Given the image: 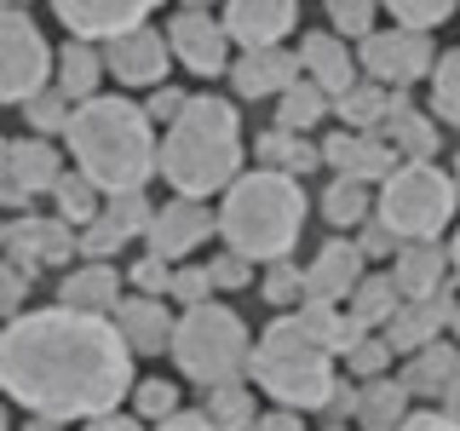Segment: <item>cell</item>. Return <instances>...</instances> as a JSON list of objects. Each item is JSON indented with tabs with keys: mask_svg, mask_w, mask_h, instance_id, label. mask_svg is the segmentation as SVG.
Segmentation results:
<instances>
[{
	"mask_svg": "<svg viewBox=\"0 0 460 431\" xmlns=\"http://www.w3.org/2000/svg\"><path fill=\"white\" fill-rule=\"evenodd\" d=\"M23 299H29V277L18 265H12L6 253H0V316H18L23 311Z\"/></svg>",
	"mask_w": 460,
	"mask_h": 431,
	"instance_id": "48",
	"label": "cell"
},
{
	"mask_svg": "<svg viewBox=\"0 0 460 431\" xmlns=\"http://www.w3.org/2000/svg\"><path fill=\"white\" fill-rule=\"evenodd\" d=\"M397 242H402V236L380 219V213H368V219L357 224V248H363V259H392V253H397Z\"/></svg>",
	"mask_w": 460,
	"mask_h": 431,
	"instance_id": "47",
	"label": "cell"
},
{
	"mask_svg": "<svg viewBox=\"0 0 460 431\" xmlns=\"http://www.w3.org/2000/svg\"><path fill=\"white\" fill-rule=\"evenodd\" d=\"M98 196H104V190H98L81 167L64 172V179L52 184V207H58V219H69V224H86V219H93V213H98Z\"/></svg>",
	"mask_w": 460,
	"mask_h": 431,
	"instance_id": "36",
	"label": "cell"
},
{
	"mask_svg": "<svg viewBox=\"0 0 460 431\" xmlns=\"http://www.w3.org/2000/svg\"><path fill=\"white\" fill-rule=\"evenodd\" d=\"M213 282H208V265H172L167 277V299L172 305H196V299H208Z\"/></svg>",
	"mask_w": 460,
	"mask_h": 431,
	"instance_id": "46",
	"label": "cell"
},
{
	"mask_svg": "<svg viewBox=\"0 0 460 431\" xmlns=\"http://www.w3.org/2000/svg\"><path fill=\"white\" fill-rule=\"evenodd\" d=\"M162 426H167V431H201V426H213V420H208V409H184V402H179V409H172Z\"/></svg>",
	"mask_w": 460,
	"mask_h": 431,
	"instance_id": "51",
	"label": "cell"
},
{
	"mask_svg": "<svg viewBox=\"0 0 460 431\" xmlns=\"http://www.w3.org/2000/svg\"><path fill=\"white\" fill-rule=\"evenodd\" d=\"M305 213H311V201H305L294 172L253 167V172H236V179L225 184L219 236H225V248L248 253L253 265H270V259H288L299 248Z\"/></svg>",
	"mask_w": 460,
	"mask_h": 431,
	"instance_id": "4",
	"label": "cell"
},
{
	"mask_svg": "<svg viewBox=\"0 0 460 431\" xmlns=\"http://www.w3.org/2000/svg\"><path fill=\"white\" fill-rule=\"evenodd\" d=\"M449 270H455V282H460V224H455V236H449Z\"/></svg>",
	"mask_w": 460,
	"mask_h": 431,
	"instance_id": "53",
	"label": "cell"
},
{
	"mask_svg": "<svg viewBox=\"0 0 460 431\" xmlns=\"http://www.w3.org/2000/svg\"><path fill=\"white\" fill-rule=\"evenodd\" d=\"M208 282H213V294H236V287L253 282V259L236 253V248H225L219 259H208Z\"/></svg>",
	"mask_w": 460,
	"mask_h": 431,
	"instance_id": "45",
	"label": "cell"
},
{
	"mask_svg": "<svg viewBox=\"0 0 460 431\" xmlns=\"http://www.w3.org/2000/svg\"><path fill=\"white\" fill-rule=\"evenodd\" d=\"M127 397H133V414H138V420H155V426L179 409V385H172V380H144L138 391H127Z\"/></svg>",
	"mask_w": 460,
	"mask_h": 431,
	"instance_id": "44",
	"label": "cell"
},
{
	"mask_svg": "<svg viewBox=\"0 0 460 431\" xmlns=\"http://www.w3.org/2000/svg\"><path fill=\"white\" fill-rule=\"evenodd\" d=\"M167 356L179 363L184 380L208 391V385H219V380H242V374H248L253 334L236 311L208 294V299H196V305H184V316H172Z\"/></svg>",
	"mask_w": 460,
	"mask_h": 431,
	"instance_id": "6",
	"label": "cell"
},
{
	"mask_svg": "<svg viewBox=\"0 0 460 431\" xmlns=\"http://www.w3.org/2000/svg\"><path fill=\"white\" fill-rule=\"evenodd\" d=\"M179 110H184V86H172V81H155L150 92H144V115H150V121H172Z\"/></svg>",
	"mask_w": 460,
	"mask_h": 431,
	"instance_id": "50",
	"label": "cell"
},
{
	"mask_svg": "<svg viewBox=\"0 0 460 431\" xmlns=\"http://www.w3.org/2000/svg\"><path fill=\"white\" fill-rule=\"evenodd\" d=\"M0 253H6L23 277H40L47 265L75 259V224H69V219H47V213H29L23 207L18 219L6 224V236H0Z\"/></svg>",
	"mask_w": 460,
	"mask_h": 431,
	"instance_id": "12",
	"label": "cell"
},
{
	"mask_svg": "<svg viewBox=\"0 0 460 431\" xmlns=\"http://www.w3.org/2000/svg\"><path fill=\"white\" fill-rule=\"evenodd\" d=\"M6 179L18 184L23 196H52V184L64 179V155L52 150V138L29 133V138L12 144V167H6Z\"/></svg>",
	"mask_w": 460,
	"mask_h": 431,
	"instance_id": "25",
	"label": "cell"
},
{
	"mask_svg": "<svg viewBox=\"0 0 460 431\" xmlns=\"http://www.w3.org/2000/svg\"><path fill=\"white\" fill-rule=\"evenodd\" d=\"M253 155H259V167H282V172H311V167H323V144H305V133H294V127H265L253 144Z\"/></svg>",
	"mask_w": 460,
	"mask_h": 431,
	"instance_id": "30",
	"label": "cell"
},
{
	"mask_svg": "<svg viewBox=\"0 0 460 431\" xmlns=\"http://www.w3.org/2000/svg\"><path fill=\"white\" fill-rule=\"evenodd\" d=\"M438 402H443V409H449L455 420H460V368L449 374V380H443V391H438Z\"/></svg>",
	"mask_w": 460,
	"mask_h": 431,
	"instance_id": "52",
	"label": "cell"
},
{
	"mask_svg": "<svg viewBox=\"0 0 460 431\" xmlns=\"http://www.w3.org/2000/svg\"><path fill=\"white\" fill-rule=\"evenodd\" d=\"M155 172L172 184V196H225V184L242 172V115L219 92L184 98V110L167 121L155 144Z\"/></svg>",
	"mask_w": 460,
	"mask_h": 431,
	"instance_id": "3",
	"label": "cell"
},
{
	"mask_svg": "<svg viewBox=\"0 0 460 431\" xmlns=\"http://www.w3.org/2000/svg\"><path fill=\"white\" fill-rule=\"evenodd\" d=\"M0 6H29V0H0Z\"/></svg>",
	"mask_w": 460,
	"mask_h": 431,
	"instance_id": "59",
	"label": "cell"
},
{
	"mask_svg": "<svg viewBox=\"0 0 460 431\" xmlns=\"http://www.w3.org/2000/svg\"><path fill=\"white\" fill-rule=\"evenodd\" d=\"M167 277H172V265L162 253H144L133 270H127V282L138 287V294H167Z\"/></svg>",
	"mask_w": 460,
	"mask_h": 431,
	"instance_id": "49",
	"label": "cell"
},
{
	"mask_svg": "<svg viewBox=\"0 0 460 431\" xmlns=\"http://www.w3.org/2000/svg\"><path fill=\"white\" fill-rule=\"evenodd\" d=\"M380 12H392L409 29H443L460 12V0H380Z\"/></svg>",
	"mask_w": 460,
	"mask_h": 431,
	"instance_id": "41",
	"label": "cell"
},
{
	"mask_svg": "<svg viewBox=\"0 0 460 431\" xmlns=\"http://www.w3.org/2000/svg\"><path fill=\"white\" fill-rule=\"evenodd\" d=\"M52 18L69 29V35L81 40H110L121 35V29H138L150 23L155 6H167V0H47Z\"/></svg>",
	"mask_w": 460,
	"mask_h": 431,
	"instance_id": "14",
	"label": "cell"
},
{
	"mask_svg": "<svg viewBox=\"0 0 460 431\" xmlns=\"http://www.w3.org/2000/svg\"><path fill=\"white\" fill-rule=\"evenodd\" d=\"M98 213H104V219L121 230L127 242H133V236H144V230H150V213H155V207L144 201V190H115V196H104V207H98Z\"/></svg>",
	"mask_w": 460,
	"mask_h": 431,
	"instance_id": "40",
	"label": "cell"
},
{
	"mask_svg": "<svg viewBox=\"0 0 460 431\" xmlns=\"http://www.w3.org/2000/svg\"><path fill=\"white\" fill-rule=\"evenodd\" d=\"M104 81H110V75H104V52H98V40L69 35L64 47H52V86L69 98V104L93 98Z\"/></svg>",
	"mask_w": 460,
	"mask_h": 431,
	"instance_id": "23",
	"label": "cell"
},
{
	"mask_svg": "<svg viewBox=\"0 0 460 431\" xmlns=\"http://www.w3.org/2000/svg\"><path fill=\"white\" fill-rule=\"evenodd\" d=\"M392 356H397L392 339H385L380 328H368V334L345 351V368H351V380H368V374H385V368H392Z\"/></svg>",
	"mask_w": 460,
	"mask_h": 431,
	"instance_id": "43",
	"label": "cell"
},
{
	"mask_svg": "<svg viewBox=\"0 0 460 431\" xmlns=\"http://www.w3.org/2000/svg\"><path fill=\"white\" fill-rule=\"evenodd\" d=\"M98 52H104V75L115 86H127V92H150L155 81H167L172 69V47H167V29H121V35L98 40Z\"/></svg>",
	"mask_w": 460,
	"mask_h": 431,
	"instance_id": "10",
	"label": "cell"
},
{
	"mask_svg": "<svg viewBox=\"0 0 460 431\" xmlns=\"http://www.w3.org/2000/svg\"><path fill=\"white\" fill-rule=\"evenodd\" d=\"M449 311H455V294H449V287H443V294H426V299H402L380 334L392 339L397 356H409V351H420L426 339H438L443 328H449Z\"/></svg>",
	"mask_w": 460,
	"mask_h": 431,
	"instance_id": "21",
	"label": "cell"
},
{
	"mask_svg": "<svg viewBox=\"0 0 460 431\" xmlns=\"http://www.w3.org/2000/svg\"><path fill=\"white\" fill-rule=\"evenodd\" d=\"M368 270L363 248H357V236H334L323 242V248L311 253L305 265V299H328V305H345V294L357 287V277Z\"/></svg>",
	"mask_w": 460,
	"mask_h": 431,
	"instance_id": "19",
	"label": "cell"
},
{
	"mask_svg": "<svg viewBox=\"0 0 460 431\" xmlns=\"http://www.w3.org/2000/svg\"><path fill=\"white\" fill-rule=\"evenodd\" d=\"M449 334H455V345H460V299H455V311H449Z\"/></svg>",
	"mask_w": 460,
	"mask_h": 431,
	"instance_id": "55",
	"label": "cell"
},
{
	"mask_svg": "<svg viewBox=\"0 0 460 431\" xmlns=\"http://www.w3.org/2000/svg\"><path fill=\"white\" fill-rule=\"evenodd\" d=\"M380 133L397 144V155H438V115L414 110L409 92H392V110H385Z\"/></svg>",
	"mask_w": 460,
	"mask_h": 431,
	"instance_id": "27",
	"label": "cell"
},
{
	"mask_svg": "<svg viewBox=\"0 0 460 431\" xmlns=\"http://www.w3.org/2000/svg\"><path fill=\"white\" fill-rule=\"evenodd\" d=\"M397 305H402V294H397L392 270H385V277H374V270H363V277H357V287L345 294V311H351L357 322H368V328H385Z\"/></svg>",
	"mask_w": 460,
	"mask_h": 431,
	"instance_id": "32",
	"label": "cell"
},
{
	"mask_svg": "<svg viewBox=\"0 0 460 431\" xmlns=\"http://www.w3.org/2000/svg\"><path fill=\"white\" fill-rule=\"evenodd\" d=\"M449 172H455V184H460V150H455V167H449Z\"/></svg>",
	"mask_w": 460,
	"mask_h": 431,
	"instance_id": "58",
	"label": "cell"
},
{
	"mask_svg": "<svg viewBox=\"0 0 460 431\" xmlns=\"http://www.w3.org/2000/svg\"><path fill=\"white\" fill-rule=\"evenodd\" d=\"M167 47H172V64H184L201 81H219L230 69V29L219 23V12L179 6L167 18Z\"/></svg>",
	"mask_w": 460,
	"mask_h": 431,
	"instance_id": "11",
	"label": "cell"
},
{
	"mask_svg": "<svg viewBox=\"0 0 460 431\" xmlns=\"http://www.w3.org/2000/svg\"><path fill=\"white\" fill-rule=\"evenodd\" d=\"M431 57H438L431 29H409V23H392V29L374 23L368 35L357 40V69H363L368 81L392 86V92H409L414 81H426L431 75Z\"/></svg>",
	"mask_w": 460,
	"mask_h": 431,
	"instance_id": "9",
	"label": "cell"
},
{
	"mask_svg": "<svg viewBox=\"0 0 460 431\" xmlns=\"http://www.w3.org/2000/svg\"><path fill=\"white\" fill-rule=\"evenodd\" d=\"M110 322L121 328V339L133 345V356H167L172 339V299L167 294H121L110 311Z\"/></svg>",
	"mask_w": 460,
	"mask_h": 431,
	"instance_id": "16",
	"label": "cell"
},
{
	"mask_svg": "<svg viewBox=\"0 0 460 431\" xmlns=\"http://www.w3.org/2000/svg\"><path fill=\"white\" fill-rule=\"evenodd\" d=\"M426 81H431V115L449 121V127H460V47L431 57V75Z\"/></svg>",
	"mask_w": 460,
	"mask_h": 431,
	"instance_id": "35",
	"label": "cell"
},
{
	"mask_svg": "<svg viewBox=\"0 0 460 431\" xmlns=\"http://www.w3.org/2000/svg\"><path fill=\"white\" fill-rule=\"evenodd\" d=\"M0 236H6V224H0Z\"/></svg>",
	"mask_w": 460,
	"mask_h": 431,
	"instance_id": "60",
	"label": "cell"
},
{
	"mask_svg": "<svg viewBox=\"0 0 460 431\" xmlns=\"http://www.w3.org/2000/svg\"><path fill=\"white\" fill-rule=\"evenodd\" d=\"M460 368V345H449V339H426L420 351H409V363H402V374L397 380L409 385L414 397H438L443 391V380H449V374Z\"/></svg>",
	"mask_w": 460,
	"mask_h": 431,
	"instance_id": "28",
	"label": "cell"
},
{
	"mask_svg": "<svg viewBox=\"0 0 460 431\" xmlns=\"http://www.w3.org/2000/svg\"><path fill=\"white\" fill-rule=\"evenodd\" d=\"M64 144H69V162L104 196L144 190L155 179V144L162 138H155V121L144 115V104H133V98H104V92L81 98L69 110Z\"/></svg>",
	"mask_w": 460,
	"mask_h": 431,
	"instance_id": "2",
	"label": "cell"
},
{
	"mask_svg": "<svg viewBox=\"0 0 460 431\" xmlns=\"http://www.w3.org/2000/svg\"><path fill=\"white\" fill-rule=\"evenodd\" d=\"M299 75H311L328 98H340L345 86L363 75V69H357V47L345 35H334V29H311V35L299 40Z\"/></svg>",
	"mask_w": 460,
	"mask_h": 431,
	"instance_id": "20",
	"label": "cell"
},
{
	"mask_svg": "<svg viewBox=\"0 0 460 431\" xmlns=\"http://www.w3.org/2000/svg\"><path fill=\"white\" fill-rule=\"evenodd\" d=\"M115 299H121V270L110 265V259H81L75 270H64V282H58V305H75V311H115Z\"/></svg>",
	"mask_w": 460,
	"mask_h": 431,
	"instance_id": "24",
	"label": "cell"
},
{
	"mask_svg": "<svg viewBox=\"0 0 460 431\" xmlns=\"http://www.w3.org/2000/svg\"><path fill=\"white\" fill-rule=\"evenodd\" d=\"M449 248H438V236L431 242H397L392 253V282L402 299H426V294H443V282H449Z\"/></svg>",
	"mask_w": 460,
	"mask_h": 431,
	"instance_id": "22",
	"label": "cell"
},
{
	"mask_svg": "<svg viewBox=\"0 0 460 431\" xmlns=\"http://www.w3.org/2000/svg\"><path fill=\"white\" fill-rule=\"evenodd\" d=\"M52 81L47 29L29 18V6H0V104H23Z\"/></svg>",
	"mask_w": 460,
	"mask_h": 431,
	"instance_id": "8",
	"label": "cell"
},
{
	"mask_svg": "<svg viewBox=\"0 0 460 431\" xmlns=\"http://www.w3.org/2000/svg\"><path fill=\"white\" fill-rule=\"evenodd\" d=\"M328 110H334V98H328L311 75L288 81L282 92H277V127H294V133H311V127L323 121Z\"/></svg>",
	"mask_w": 460,
	"mask_h": 431,
	"instance_id": "31",
	"label": "cell"
},
{
	"mask_svg": "<svg viewBox=\"0 0 460 431\" xmlns=\"http://www.w3.org/2000/svg\"><path fill=\"white\" fill-rule=\"evenodd\" d=\"M323 12H328V29L345 35L351 47L368 35L374 23H380V0H323Z\"/></svg>",
	"mask_w": 460,
	"mask_h": 431,
	"instance_id": "38",
	"label": "cell"
},
{
	"mask_svg": "<svg viewBox=\"0 0 460 431\" xmlns=\"http://www.w3.org/2000/svg\"><path fill=\"white\" fill-rule=\"evenodd\" d=\"M213 236H219V213H208L196 196H172L167 207H155V213H150L144 248H150V253H162L167 265H179V259L201 253Z\"/></svg>",
	"mask_w": 460,
	"mask_h": 431,
	"instance_id": "13",
	"label": "cell"
},
{
	"mask_svg": "<svg viewBox=\"0 0 460 431\" xmlns=\"http://www.w3.org/2000/svg\"><path fill=\"white\" fill-rule=\"evenodd\" d=\"M288 81H299V52L282 47H242L230 57V92L236 98H277Z\"/></svg>",
	"mask_w": 460,
	"mask_h": 431,
	"instance_id": "18",
	"label": "cell"
},
{
	"mask_svg": "<svg viewBox=\"0 0 460 431\" xmlns=\"http://www.w3.org/2000/svg\"><path fill=\"white\" fill-rule=\"evenodd\" d=\"M248 374H253V385L270 402L299 409V414L328 409V402H334V385H340L334 351H328V345L316 339L294 311H277V316H270V328L253 339Z\"/></svg>",
	"mask_w": 460,
	"mask_h": 431,
	"instance_id": "5",
	"label": "cell"
},
{
	"mask_svg": "<svg viewBox=\"0 0 460 431\" xmlns=\"http://www.w3.org/2000/svg\"><path fill=\"white\" fill-rule=\"evenodd\" d=\"M374 213H380L402 242H431L460 219V184H455V172L431 167V155H402L380 179Z\"/></svg>",
	"mask_w": 460,
	"mask_h": 431,
	"instance_id": "7",
	"label": "cell"
},
{
	"mask_svg": "<svg viewBox=\"0 0 460 431\" xmlns=\"http://www.w3.org/2000/svg\"><path fill=\"white\" fill-rule=\"evenodd\" d=\"M121 248H127V236L104 219V213H93L86 224H75V259H115Z\"/></svg>",
	"mask_w": 460,
	"mask_h": 431,
	"instance_id": "42",
	"label": "cell"
},
{
	"mask_svg": "<svg viewBox=\"0 0 460 431\" xmlns=\"http://www.w3.org/2000/svg\"><path fill=\"white\" fill-rule=\"evenodd\" d=\"M6 167H12V138H0V179H6Z\"/></svg>",
	"mask_w": 460,
	"mask_h": 431,
	"instance_id": "54",
	"label": "cell"
},
{
	"mask_svg": "<svg viewBox=\"0 0 460 431\" xmlns=\"http://www.w3.org/2000/svg\"><path fill=\"white\" fill-rule=\"evenodd\" d=\"M18 110H23V127H29V133H40V138H58V133L69 127V110H75V104H69V98H64V92H58V86L47 81L35 98H23Z\"/></svg>",
	"mask_w": 460,
	"mask_h": 431,
	"instance_id": "37",
	"label": "cell"
},
{
	"mask_svg": "<svg viewBox=\"0 0 460 431\" xmlns=\"http://www.w3.org/2000/svg\"><path fill=\"white\" fill-rule=\"evenodd\" d=\"M179 6H196V12H213V6H219V0H179Z\"/></svg>",
	"mask_w": 460,
	"mask_h": 431,
	"instance_id": "56",
	"label": "cell"
},
{
	"mask_svg": "<svg viewBox=\"0 0 460 431\" xmlns=\"http://www.w3.org/2000/svg\"><path fill=\"white\" fill-rule=\"evenodd\" d=\"M409 409H414V391H409V385L392 380V374H368V380L357 385V414H351V420L385 431V426H402V420H409Z\"/></svg>",
	"mask_w": 460,
	"mask_h": 431,
	"instance_id": "26",
	"label": "cell"
},
{
	"mask_svg": "<svg viewBox=\"0 0 460 431\" xmlns=\"http://www.w3.org/2000/svg\"><path fill=\"white\" fill-rule=\"evenodd\" d=\"M259 294H265L270 311H294L305 299V270H294L288 259H270V270L259 277Z\"/></svg>",
	"mask_w": 460,
	"mask_h": 431,
	"instance_id": "39",
	"label": "cell"
},
{
	"mask_svg": "<svg viewBox=\"0 0 460 431\" xmlns=\"http://www.w3.org/2000/svg\"><path fill=\"white\" fill-rule=\"evenodd\" d=\"M208 420L213 426H253L259 420V397L248 391L242 380H219V385H208Z\"/></svg>",
	"mask_w": 460,
	"mask_h": 431,
	"instance_id": "34",
	"label": "cell"
},
{
	"mask_svg": "<svg viewBox=\"0 0 460 431\" xmlns=\"http://www.w3.org/2000/svg\"><path fill=\"white\" fill-rule=\"evenodd\" d=\"M6 420H12V414H6V397H0V426H6Z\"/></svg>",
	"mask_w": 460,
	"mask_h": 431,
	"instance_id": "57",
	"label": "cell"
},
{
	"mask_svg": "<svg viewBox=\"0 0 460 431\" xmlns=\"http://www.w3.org/2000/svg\"><path fill=\"white\" fill-rule=\"evenodd\" d=\"M385 110H392V86H380V81H368V75H357L334 98V115L351 127V133H380V127H385Z\"/></svg>",
	"mask_w": 460,
	"mask_h": 431,
	"instance_id": "29",
	"label": "cell"
},
{
	"mask_svg": "<svg viewBox=\"0 0 460 431\" xmlns=\"http://www.w3.org/2000/svg\"><path fill=\"white\" fill-rule=\"evenodd\" d=\"M323 162L334 167V172H345V179L380 184L402 155H397V144L385 138V133H351V127H345V133H328L323 138Z\"/></svg>",
	"mask_w": 460,
	"mask_h": 431,
	"instance_id": "17",
	"label": "cell"
},
{
	"mask_svg": "<svg viewBox=\"0 0 460 431\" xmlns=\"http://www.w3.org/2000/svg\"><path fill=\"white\" fill-rule=\"evenodd\" d=\"M374 213V201H368V184L363 179H345V172H334V179L323 184V219L334 224V230H357Z\"/></svg>",
	"mask_w": 460,
	"mask_h": 431,
	"instance_id": "33",
	"label": "cell"
},
{
	"mask_svg": "<svg viewBox=\"0 0 460 431\" xmlns=\"http://www.w3.org/2000/svg\"><path fill=\"white\" fill-rule=\"evenodd\" d=\"M230 47H282L299 29V0H219Z\"/></svg>",
	"mask_w": 460,
	"mask_h": 431,
	"instance_id": "15",
	"label": "cell"
},
{
	"mask_svg": "<svg viewBox=\"0 0 460 431\" xmlns=\"http://www.w3.org/2000/svg\"><path fill=\"white\" fill-rule=\"evenodd\" d=\"M0 391L35 426H93L133 391V345L104 311H18L0 328Z\"/></svg>",
	"mask_w": 460,
	"mask_h": 431,
	"instance_id": "1",
	"label": "cell"
}]
</instances>
